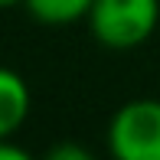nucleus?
Instances as JSON below:
<instances>
[{
  "label": "nucleus",
  "mask_w": 160,
  "mask_h": 160,
  "mask_svg": "<svg viewBox=\"0 0 160 160\" xmlns=\"http://www.w3.org/2000/svg\"><path fill=\"white\" fill-rule=\"evenodd\" d=\"M88 30L108 49H134L154 36L160 23V0H95Z\"/></svg>",
  "instance_id": "nucleus-1"
},
{
  "label": "nucleus",
  "mask_w": 160,
  "mask_h": 160,
  "mask_svg": "<svg viewBox=\"0 0 160 160\" xmlns=\"http://www.w3.org/2000/svg\"><path fill=\"white\" fill-rule=\"evenodd\" d=\"M108 150L118 160H160V98H131L108 121Z\"/></svg>",
  "instance_id": "nucleus-2"
},
{
  "label": "nucleus",
  "mask_w": 160,
  "mask_h": 160,
  "mask_svg": "<svg viewBox=\"0 0 160 160\" xmlns=\"http://www.w3.org/2000/svg\"><path fill=\"white\" fill-rule=\"evenodd\" d=\"M49 157L52 160H88L92 154L85 147H75V144H59V147L49 150Z\"/></svg>",
  "instance_id": "nucleus-5"
},
{
  "label": "nucleus",
  "mask_w": 160,
  "mask_h": 160,
  "mask_svg": "<svg viewBox=\"0 0 160 160\" xmlns=\"http://www.w3.org/2000/svg\"><path fill=\"white\" fill-rule=\"evenodd\" d=\"M17 3H23V0H0V10H10V7H17Z\"/></svg>",
  "instance_id": "nucleus-7"
},
{
  "label": "nucleus",
  "mask_w": 160,
  "mask_h": 160,
  "mask_svg": "<svg viewBox=\"0 0 160 160\" xmlns=\"http://www.w3.org/2000/svg\"><path fill=\"white\" fill-rule=\"evenodd\" d=\"M33 108L30 85L20 72L0 65V137H13L20 128L26 124Z\"/></svg>",
  "instance_id": "nucleus-3"
},
{
  "label": "nucleus",
  "mask_w": 160,
  "mask_h": 160,
  "mask_svg": "<svg viewBox=\"0 0 160 160\" xmlns=\"http://www.w3.org/2000/svg\"><path fill=\"white\" fill-rule=\"evenodd\" d=\"M30 157V150L20 147L13 137H0V160H26Z\"/></svg>",
  "instance_id": "nucleus-6"
},
{
  "label": "nucleus",
  "mask_w": 160,
  "mask_h": 160,
  "mask_svg": "<svg viewBox=\"0 0 160 160\" xmlns=\"http://www.w3.org/2000/svg\"><path fill=\"white\" fill-rule=\"evenodd\" d=\"M92 3L95 0H23V7L30 10L33 20L46 26H69V23H78V20L88 17Z\"/></svg>",
  "instance_id": "nucleus-4"
}]
</instances>
